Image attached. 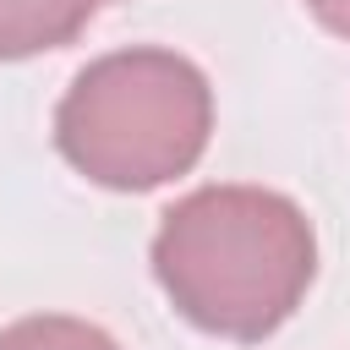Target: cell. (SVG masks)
<instances>
[{
	"label": "cell",
	"instance_id": "7a4b0ae2",
	"mask_svg": "<svg viewBox=\"0 0 350 350\" xmlns=\"http://www.w3.org/2000/svg\"><path fill=\"white\" fill-rule=\"evenodd\" d=\"M213 137V88L197 60L137 44L88 60L55 104L60 159L104 191H159L197 170Z\"/></svg>",
	"mask_w": 350,
	"mask_h": 350
},
{
	"label": "cell",
	"instance_id": "6da1fadb",
	"mask_svg": "<svg viewBox=\"0 0 350 350\" xmlns=\"http://www.w3.org/2000/svg\"><path fill=\"white\" fill-rule=\"evenodd\" d=\"M153 279L170 306L235 345L279 334L317 279V235L295 197L268 186H197L159 213Z\"/></svg>",
	"mask_w": 350,
	"mask_h": 350
},
{
	"label": "cell",
	"instance_id": "277c9868",
	"mask_svg": "<svg viewBox=\"0 0 350 350\" xmlns=\"http://www.w3.org/2000/svg\"><path fill=\"white\" fill-rule=\"evenodd\" d=\"M0 350H120V345L88 317L38 312V317H16L11 328H0Z\"/></svg>",
	"mask_w": 350,
	"mask_h": 350
},
{
	"label": "cell",
	"instance_id": "3957f363",
	"mask_svg": "<svg viewBox=\"0 0 350 350\" xmlns=\"http://www.w3.org/2000/svg\"><path fill=\"white\" fill-rule=\"evenodd\" d=\"M109 0H0V60H27L71 44Z\"/></svg>",
	"mask_w": 350,
	"mask_h": 350
},
{
	"label": "cell",
	"instance_id": "5b68a950",
	"mask_svg": "<svg viewBox=\"0 0 350 350\" xmlns=\"http://www.w3.org/2000/svg\"><path fill=\"white\" fill-rule=\"evenodd\" d=\"M306 11L328 27V33H339V38H350V0H306Z\"/></svg>",
	"mask_w": 350,
	"mask_h": 350
}]
</instances>
